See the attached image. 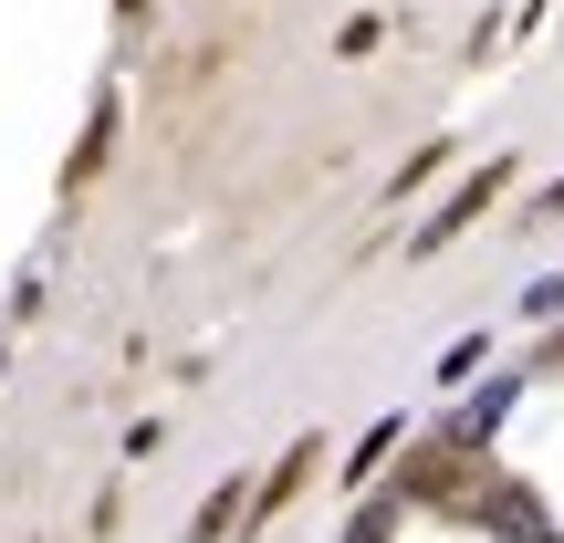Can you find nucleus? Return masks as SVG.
Masks as SVG:
<instances>
[{
    "label": "nucleus",
    "mask_w": 564,
    "mask_h": 543,
    "mask_svg": "<svg viewBox=\"0 0 564 543\" xmlns=\"http://www.w3.org/2000/svg\"><path fill=\"white\" fill-rule=\"evenodd\" d=\"M449 512H460V523H491L502 543H554L544 502H533V491L512 481V470H481V481H470V491H460V502H449Z\"/></svg>",
    "instance_id": "nucleus-1"
},
{
    "label": "nucleus",
    "mask_w": 564,
    "mask_h": 543,
    "mask_svg": "<svg viewBox=\"0 0 564 543\" xmlns=\"http://www.w3.org/2000/svg\"><path fill=\"white\" fill-rule=\"evenodd\" d=\"M491 188H502V158H491V167H481V178H470V188H460V199H449V209H440V220H429V230H419V251H440V241H460V230H470V220H481V209H491Z\"/></svg>",
    "instance_id": "nucleus-2"
},
{
    "label": "nucleus",
    "mask_w": 564,
    "mask_h": 543,
    "mask_svg": "<svg viewBox=\"0 0 564 543\" xmlns=\"http://www.w3.org/2000/svg\"><path fill=\"white\" fill-rule=\"evenodd\" d=\"M502 408H512V387H481V398L449 419V439H460V449H470V439H491V428H502Z\"/></svg>",
    "instance_id": "nucleus-3"
},
{
    "label": "nucleus",
    "mask_w": 564,
    "mask_h": 543,
    "mask_svg": "<svg viewBox=\"0 0 564 543\" xmlns=\"http://www.w3.org/2000/svg\"><path fill=\"white\" fill-rule=\"evenodd\" d=\"M230 523H241V491H220V502H209V512H199V533H188V543H220Z\"/></svg>",
    "instance_id": "nucleus-4"
},
{
    "label": "nucleus",
    "mask_w": 564,
    "mask_h": 543,
    "mask_svg": "<svg viewBox=\"0 0 564 543\" xmlns=\"http://www.w3.org/2000/svg\"><path fill=\"white\" fill-rule=\"evenodd\" d=\"M345 543H387V512H356V533H345Z\"/></svg>",
    "instance_id": "nucleus-5"
}]
</instances>
